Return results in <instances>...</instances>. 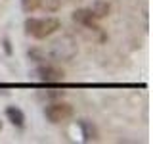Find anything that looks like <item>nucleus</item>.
<instances>
[{"label":"nucleus","mask_w":153,"mask_h":144,"mask_svg":"<svg viewBox=\"0 0 153 144\" xmlns=\"http://www.w3.org/2000/svg\"><path fill=\"white\" fill-rule=\"evenodd\" d=\"M4 50H6V54H12V44L8 38H4Z\"/></svg>","instance_id":"obj_13"},{"label":"nucleus","mask_w":153,"mask_h":144,"mask_svg":"<svg viewBox=\"0 0 153 144\" xmlns=\"http://www.w3.org/2000/svg\"><path fill=\"white\" fill-rule=\"evenodd\" d=\"M36 75H38V79H40L42 83H50V85L61 83V81L65 79V71L63 69H59V67L54 65V64H44V62L38 65Z\"/></svg>","instance_id":"obj_4"},{"label":"nucleus","mask_w":153,"mask_h":144,"mask_svg":"<svg viewBox=\"0 0 153 144\" xmlns=\"http://www.w3.org/2000/svg\"><path fill=\"white\" fill-rule=\"evenodd\" d=\"M21 10L25 14H33L38 10V0H21Z\"/></svg>","instance_id":"obj_11"},{"label":"nucleus","mask_w":153,"mask_h":144,"mask_svg":"<svg viewBox=\"0 0 153 144\" xmlns=\"http://www.w3.org/2000/svg\"><path fill=\"white\" fill-rule=\"evenodd\" d=\"M79 127H80V133H82V140L84 142H96L100 138L98 127H96V123H92L90 119H80Z\"/></svg>","instance_id":"obj_6"},{"label":"nucleus","mask_w":153,"mask_h":144,"mask_svg":"<svg viewBox=\"0 0 153 144\" xmlns=\"http://www.w3.org/2000/svg\"><path fill=\"white\" fill-rule=\"evenodd\" d=\"M75 115V108L67 102H52L44 108V117L48 119L50 123H63V121H69L71 117Z\"/></svg>","instance_id":"obj_3"},{"label":"nucleus","mask_w":153,"mask_h":144,"mask_svg":"<svg viewBox=\"0 0 153 144\" xmlns=\"http://www.w3.org/2000/svg\"><path fill=\"white\" fill-rule=\"evenodd\" d=\"M6 117L8 121L13 125V127L21 129L25 127V113H23L21 108H17V106H10V108H6Z\"/></svg>","instance_id":"obj_7"},{"label":"nucleus","mask_w":153,"mask_h":144,"mask_svg":"<svg viewBox=\"0 0 153 144\" xmlns=\"http://www.w3.org/2000/svg\"><path fill=\"white\" fill-rule=\"evenodd\" d=\"M73 21L75 23H79V25H82L86 29H90V31H96V33H102V27L98 25V19L94 17V14L90 12L88 8H80V10H75L73 12Z\"/></svg>","instance_id":"obj_5"},{"label":"nucleus","mask_w":153,"mask_h":144,"mask_svg":"<svg viewBox=\"0 0 153 144\" xmlns=\"http://www.w3.org/2000/svg\"><path fill=\"white\" fill-rule=\"evenodd\" d=\"M76 54H79V44H76V40L69 35L56 38L50 46V56L54 58L56 62H71Z\"/></svg>","instance_id":"obj_2"},{"label":"nucleus","mask_w":153,"mask_h":144,"mask_svg":"<svg viewBox=\"0 0 153 144\" xmlns=\"http://www.w3.org/2000/svg\"><path fill=\"white\" fill-rule=\"evenodd\" d=\"M61 8V0H38V10L44 12H57Z\"/></svg>","instance_id":"obj_10"},{"label":"nucleus","mask_w":153,"mask_h":144,"mask_svg":"<svg viewBox=\"0 0 153 144\" xmlns=\"http://www.w3.org/2000/svg\"><path fill=\"white\" fill-rule=\"evenodd\" d=\"M29 58H31L33 62H36V64L46 62V54L42 50H38V48H31V50H29Z\"/></svg>","instance_id":"obj_12"},{"label":"nucleus","mask_w":153,"mask_h":144,"mask_svg":"<svg viewBox=\"0 0 153 144\" xmlns=\"http://www.w3.org/2000/svg\"><path fill=\"white\" fill-rule=\"evenodd\" d=\"M88 10L94 14V17H96V19H103V17H107V16H109V12H111V6H109L105 0H94L92 6H90Z\"/></svg>","instance_id":"obj_8"},{"label":"nucleus","mask_w":153,"mask_h":144,"mask_svg":"<svg viewBox=\"0 0 153 144\" xmlns=\"http://www.w3.org/2000/svg\"><path fill=\"white\" fill-rule=\"evenodd\" d=\"M0 129H2V121H0Z\"/></svg>","instance_id":"obj_14"},{"label":"nucleus","mask_w":153,"mask_h":144,"mask_svg":"<svg viewBox=\"0 0 153 144\" xmlns=\"http://www.w3.org/2000/svg\"><path fill=\"white\" fill-rule=\"evenodd\" d=\"M57 29H61V21L57 17H29L25 19V33L33 38H42L54 35Z\"/></svg>","instance_id":"obj_1"},{"label":"nucleus","mask_w":153,"mask_h":144,"mask_svg":"<svg viewBox=\"0 0 153 144\" xmlns=\"http://www.w3.org/2000/svg\"><path fill=\"white\" fill-rule=\"evenodd\" d=\"M61 98H63V90H40L38 92V100L54 102V100H61Z\"/></svg>","instance_id":"obj_9"}]
</instances>
